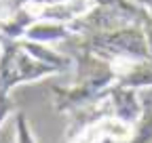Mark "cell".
<instances>
[{
    "label": "cell",
    "mask_w": 152,
    "mask_h": 143,
    "mask_svg": "<svg viewBox=\"0 0 152 143\" xmlns=\"http://www.w3.org/2000/svg\"><path fill=\"white\" fill-rule=\"evenodd\" d=\"M19 44H21V48L30 57H34L36 61L53 67L57 74H64L66 69L72 67V59L68 55H64V53H57L49 44H38V42H30V40H19Z\"/></svg>",
    "instance_id": "8992f818"
},
{
    "label": "cell",
    "mask_w": 152,
    "mask_h": 143,
    "mask_svg": "<svg viewBox=\"0 0 152 143\" xmlns=\"http://www.w3.org/2000/svg\"><path fill=\"white\" fill-rule=\"evenodd\" d=\"M13 129H15V143H38L30 122H28V116L23 112H15Z\"/></svg>",
    "instance_id": "9c48e42d"
},
{
    "label": "cell",
    "mask_w": 152,
    "mask_h": 143,
    "mask_svg": "<svg viewBox=\"0 0 152 143\" xmlns=\"http://www.w3.org/2000/svg\"><path fill=\"white\" fill-rule=\"evenodd\" d=\"M68 143H114L110 137H106L99 129H97V122L91 124L89 129H85L80 135H76L74 139H70Z\"/></svg>",
    "instance_id": "30bf717a"
},
{
    "label": "cell",
    "mask_w": 152,
    "mask_h": 143,
    "mask_svg": "<svg viewBox=\"0 0 152 143\" xmlns=\"http://www.w3.org/2000/svg\"><path fill=\"white\" fill-rule=\"evenodd\" d=\"M108 105H110V116L118 118L127 124L135 126L140 116H142V97L140 91L129 86H121V84H112L108 88Z\"/></svg>",
    "instance_id": "277c9868"
},
{
    "label": "cell",
    "mask_w": 152,
    "mask_h": 143,
    "mask_svg": "<svg viewBox=\"0 0 152 143\" xmlns=\"http://www.w3.org/2000/svg\"><path fill=\"white\" fill-rule=\"evenodd\" d=\"M55 74L57 72L53 67L30 57L21 48L19 40L0 38V91L2 93H11L19 84L38 82Z\"/></svg>",
    "instance_id": "3957f363"
},
{
    "label": "cell",
    "mask_w": 152,
    "mask_h": 143,
    "mask_svg": "<svg viewBox=\"0 0 152 143\" xmlns=\"http://www.w3.org/2000/svg\"><path fill=\"white\" fill-rule=\"evenodd\" d=\"M11 114H15V103L11 101L9 93H2V91H0V129L4 126V122L9 120Z\"/></svg>",
    "instance_id": "8fae6325"
},
{
    "label": "cell",
    "mask_w": 152,
    "mask_h": 143,
    "mask_svg": "<svg viewBox=\"0 0 152 143\" xmlns=\"http://www.w3.org/2000/svg\"><path fill=\"white\" fill-rule=\"evenodd\" d=\"M144 34H146V40H148V46H150V53H152V11H150L148 23L144 25Z\"/></svg>",
    "instance_id": "4fadbf2b"
},
{
    "label": "cell",
    "mask_w": 152,
    "mask_h": 143,
    "mask_svg": "<svg viewBox=\"0 0 152 143\" xmlns=\"http://www.w3.org/2000/svg\"><path fill=\"white\" fill-rule=\"evenodd\" d=\"M38 4H57V2H66V0H34Z\"/></svg>",
    "instance_id": "5bb4252c"
},
{
    "label": "cell",
    "mask_w": 152,
    "mask_h": 143,
    "mask_svg": "<svg viewBox=\"0 0 152 143\" xmlns=\"http://www.w3.org/2000/svg\"><path fill=\"white\" fill-rule=\"evenodd\" d=\"M76 38H78L76 40V51H87L108 63L118 61V59H131V61L152 59L144 27H137V25H129V27L112 30V32L76 36Z\"/></svg>",
    "instance_id": "7a4b0ae2"
},
{
    "label": "cell",
    "mask_w": 152,
    "mask_h": 143,
    "mask_svg": "<svg viewBox=\"0 0 152 143\" xmlns=\"http://www.w3.org/2000/svg\"><path fill=\"white\" fill-rule=\"evenodd\" d=\"M2 17H4V2L0 0V21H2Z\"/></svg>",
    "instance_id": "9a60e30c"
},
{
    "label": "cell",
    "mask_w": 152,
    "mask_h": 143,
    "mask_svg": "<svg viewBox=\"0 0 152 143\" xmlns=\"http://www.w3.org/2000/svg\"><path fill=\"white\" fill-rule=\"evenodd\" d=\"M34 21H36V17L30 13L28 6L17 9V11H13V13H7V15L2 17V21H0V38L21 40Z\"/></svg>",
    "instance_id": "52a82bcc"
},
{
    "label": "cell",
    "mask_w": 152,
    "mask_h": 143,
    "mask_svg": "<svg viewBox=\"0 0 152 143\" xmlns=\"http://www.w3.org/2000/svg\"><path fill=\"white\" fill-rule=\"evenodd\" d=\"M142 116L133 129V137L129 143H152V99L148 93H142Z\"/></svg>",
    "instance_id": "ba28073f"
},
{
    "label": "cell",
    "mask_w": 152,
    "mask_h": 143,
    "mask_svg": "<svg viewBox=\"0 0 152 143\" xmlns=\"http://www.w3.org/2000/svg\"><path fill=\"white\" fill-rule=\"evenodd\" d=\"M30 2H34V0H4V15L7 13H13L17 9H23L28 6Z\"/></svg>",
    "instance_id": "7c38bea8"
},
{
    "label": "cell",
    "mask_w": 152,
    "mask_h": 143,
    "mask_svg": "<svg viewBox=\"0 0 152 143\" xmlns=\"http://www.w3.org/2000/svg\"><path fill=\"white\" fill-rule=\"evenodd\" d=\"M2 2H4V0H2Z\"/></svg>",
    "instance_id": "2e32d148"
},
{
    "label": "cell",
    "mask_w": 152,
    "mask_h": 143,
    "mask_svg": "<svg viewBox=\"0 0 152 143\" xmlns=\"http://www.w3.org/2000/svg\"><path fill=\"white\" fill-rule=\"evenodd\" d=\"M116 84V76L108 61L78 51L76 57V80L70 86H53V105L59 114H74L102 101L108 95V88Z\"/></svg>",
    "instance_id": "6da1fadb"
},
{
    "label": "cell",
    "mask_w": 152,
    "mask_h": 143,
    "mask_svg": "<svg viewBox=\"0 0 152 143\" xmlns=\"http://www.w3.org/2000/svg\"><path fill=\"white\" fill-rule=\"evenodd\" d=\"M74 32L70 23H55V21H34L21 40L38 42V44H51V42H64L72 40Z\"/></svg>",
    "instance_id": "5b68a950"
}]
</instances>
